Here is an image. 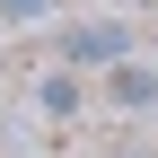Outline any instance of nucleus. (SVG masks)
<instances>
[{
    "label": "nucleus",
    "instance_id": "f257e3e1",
    "mask_svg": "<svg viewBox=\"0 0 158 158\" xmlns=\"http://www.w3.org/2000/svg\"><path fill=\"white\" fill-rule=\"evenodd\" d=\"M132 44H141L132 18H79V27L62 35V62L70 70H114V62H132Z\"/></svg>",
    "mask_w": 158,
    "mask_h": 158
},
{
    "label": "nucleus",
    "instance_id": "f03ea898",
    "mask_svg": "<svg viewBox=\"0 0 158 158\" xmlns=\"http://www.w3.org/2000/svg\"><path fill=\"white\" fill-rule=\"evenodd\" d=\"M106 106L123 114V123H149L158 114V62H114L106 70Z\"/></svg>",
    "mask_w": 158,
    "mask_h": 158
},
{
    "label": "nucleus",
    "instance_id": "7ed1b4c3",
    "mask_svg": "<svg viewBox=\"0 0 158 158\" xmlns=\"http://www.w3.org/2000/svg\"><path fill=\"white\" fill-rule=\"evenodd\" d=\"M35 114H44V123H70V114H88V70H44L35 79Z\"/></svg>",
    "mask_w": 158,
    "mask_h": 158
},
{
    "label": "nucleus",
    "instance_id": "20e7f679",
    "mask_svg": "<svg viewBox=\"0 0 158 158\" xmlns=\"http://www.w3.org/2000/svg\"><path fill=\"white\" fill-rule=\"evenodd\" d=\"M53 0H0V18H44Z\"/></svg>",
    "mask_w": 158,
    "mask_h": 158
},
{
    "label": "nucleus",
    "instance_id": "39448f33",
    "mask_svg": "<svg viewBox=\"0 0 158 158\" xmlns=\"http://www.w3.org/2000/svg\"><path fill=\"white\" fill-rule=\"evenodd\" d=\"M106 158H158V149H106Z\"/></svg>",
    "mask_w": 158,
    "mask_h": 158
}]
</instances>
